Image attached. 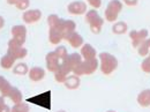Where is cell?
Wrapping results in <instances>:
<instances>
[{
    "mask_svg": "<svg viewBox=\"0 0 150 112\" xmlns=\"http://www.w3.org/2000/svg\"><path fill=\"white\" fill-rule=\"evenodd\" d=\"M99 68L104 75H110L118 68V59L109 52L99 53Z\"/></svg>",
    "mask_w": 150,
    "mask_h": 112,
    "instance_id": "6da1fadb",
    "label": "cell"
},
{
    "mask_svg": "<svg viewBox=\"0 0 150 112\" xmlns=\"http://www.w3.org/2000/svg\"><path fill=\"white\" fill-rule=\"evenodd\" d=\"M86 22L90 26V30H91L93 34L98 35L102 31V27L104 24V20H103V18L99 16L97 11H95V9L88 11L86 13Z\"/></svg>",
    "mask_w": 150,
    "mask_h": 112,
    "instance_id": "7a4b0ae2",
    "label": "cell"
},
{
    "mask_svg": "<svg viewBox=\"0 0 150 112\" xmlns=\"http://www.w3.org/2000/svg\"><path fill=\"white\" fill-rule=\"evenodd\" d=\"M99 67V61L98 59H91V60H83L74 71L73 74L81 76V75H90L95 73L97 71V68Z\"/></svg>",
    "mask_w": 150,
    "mask_h": 112,
    "instance_id": "3957f363",
    "label": "cell"
},
{
    "mask_svg": "<svg viewBox=\"0 0 150 112\" xmlns=\"http://www.w3.org/2000/svg\"><path fill=\"white\" fill-rule=\"evenodd\" d=\"M53 28H56L57 30L61 34L62 39H66L67 40L69 38V36L75 31L76 24H75L74 21H72V20L60 19L59 22H58V24H57L56 27H53ZM49 29H51V28H49Z\"/></svg>",
    "mask_w": 150,
    "mask_h": 112,
    "instance_id": "277c9868",
    "label": "cell"
},
{
    "mask_svg": "<svg viewBox=\"0 0 150 112\" xmlns=\"http://www.w3.org/2000/svg\"><path fill=\"white\" fill-rule=\"evenodd\" d=\"M122 11V2L120 0H111L105 9V20L109 22H114L117 21L120 12Z\"/></svg>",
    "mask_w": 150,
    "mask_h": 112,
    "instance_id": "5b68a950",
    "label": "cell"
},
{
    "mask_svg": "<svg viewBox=\"0 0 150 112\" xmlns=\"http://www.w3.org/2000/svg\"><path fill=\"white\" fill-rule=\"evenodd\" d=\"M28 103H34L36 105H39L44 109H47V110H51V91H45L43 94H39L36 95L34 97H30L27 99Z\"/></svg>",
    "mask_w": 150,
    "mask_h": 112,
    "instance_id": "8992f818",
    "label": "cell"
},
{
    "mask_svg": "<svg viewBox=\"0 0 150 112\" xmlns=\"http://www.w3.org/2000/svg\"><path fill=\"white\" fill-rule=\"evenodd\" d=\"M7 53L11 55L15 60L16 59H23L28 55V50L25 47H23V45H20L16 42H14L13 39H11L8 42V49H7Z\"/></svg>",
    "mask_w": 150,
    "mask_h": 112,
    "instance_id": "52a82bcc",
    "label": "cell"
},
{
    "mask_svg": "<svg viewBox=\"0 0 150 112\" xmlns=\"http://www.w3.org/2000/svg\"><path fill=\"white\" fill-rule=\"evenodd\" d=\"M12 34V39L14 42H16L20 45H23L25 43V38H27V28L22 24H16L12 28L11 30Z\"/></svg>",
    "mask_w": 150,
    "mask_h": 112,
    "instance_id": "ba28073f",
    "label": "cell"
},
{
    "mask_svg": "<svg viewBox=\"0 0 150 112\" xmlns=\"http://www.w3.org/2000/svg\"><path fill=\"white\" fill-rule=\"evenodd\" d=\"M45 62H46V68L50 72L56 73L57 71L59 69V67H60L61 60H60V58L56 53V51H52V52H49L46 55V57H45Z\"/></svg>",
    "mask_w": 150,
    "mask_h": 112,
    "instance_id": "9c48e42d",
    "label": "cell"
},
{
    "mask_svg": "<svg viewBox=\"0 0 150 112\" xmlns=\"http://www.w3.org/2000/svg\"><path fill=\"white\" fill-rule=\"evenodd\" d=\"M129 38H131L133 46L137 49L141 45V43L148 38V30L147 29L132 30L131 33H129Z\"/></svg>",
    "mask_w": 150,
    "mask_h": 112,
    "instance_id": "30bf717a",
    "label": "cell"
},
{
    "mask_svg": "<svg viewBox=\"0 0 150 112\" xmlns=\"http://www.w3.org/2000/svg\"><path fill=\"white\" fill-rule=\"evenodd\" d=\"M67 11L69 14H73V15H82V14H86L88 12L87 9V4L84 1H81V0H77V1H72L68 6H67Z\"/></svg>",
    "mask_w": 150,
    "mask_h": 112,
    "instance_id": "8fae6325",
    "label": "cell"
},
{
    "mask_svg": "<svg viewBox=\"0 0 150 112\" xmlns=\"http://www.w3.org/2000/svg\"><path fill=\"white\" fill-rule=\"evenodd\" d=\"M42 11L39 9H27L23 15H22V19L25 23L28 24H33V23H36L37 21L42 19Z\"/></svg>",
    "mask_w": 150,
    "mask_h": 112,
    "instance_id": "7c38bea8",
    "label": "cell"
},
{
    "mask_svg": "<svg viewBox=\"0 0 150 112\" xmlns=\"http://www.w3.org/2000/svg\"><path fill=\"white\" fill-rule=\"evenodd\" d=\"M80 55L82 56V58L84 60H91V59H96L97 57V52L95 50V47L91 44H83L81 46V52Z\"/></svg>",
    "mask_w": 150,
    "mask_h": 112,
    "instance_id": "4fadbf2b",
    "label": "cell"
},
{
    "mask_svg": "<svg viewBox=\"0 0 150 112\" xmlns=\"http://www.w3.org/2000/svg\"><path fill=\"white\" fill-rule=\"evenodd\" d=\"M29 79L34 82H38V81H42L44 77H45V71L44 68L42 67H33L30 71H29Z\"/></svg>",
    "mask_w": 150,
    "mask_h": 112,
    "instance_id": "5bb4252c",
    "label": "cell"
},
{
    "mask_svg": "<svg viewBox=\"0 0 150 112\" xmlns=\"http://www.w3.org/2000/svg\"><path fill=\"white\" fill-rule=\"evenodd\" d=\"M137 103L142 108H148L150 106V89H144L137 95L136 98Z\"/></svg>",
    "mask_w": 150,
    "mask_h": 112,
    "instance_id": "9a60e30c",
    "label": "cell"
},
{
    "mask_svg": "<svg viewBox=\"0 0 150 112\" xmlns=\"http://www.w3.org/2000/svg\"><path fill=\"white\" fill-rule=\"evenodd\" d=\"M12 84L9 83V81L4 77V76H0V94L2 97H8L9 93L12 90Z\"/></svg>",
    "mask_w": 150,
    "mask_h": 112,
    "instance_id": "2e32d148",
    "label": "cell"
},
{
    "mask_svg": "<svg viewBox=\"0 0 150 112\" xmlns=\"http://www.w3.org/2000/svg\"><path fill=\"white\" fill-rule=\"evenodd\" d=\"M80 83H81V80H80V76L77 75H69L67 77V80L65 81V87L67 89H71V90H74L77 89L80 87Z\"/></svg>",
    "mask_w": 150,
    "mask_h": 112,
    "instance_id": "e0dca14e",
    "label": "cell"
},
{
    "mask_svg": "<svg viewBox=\"0 0 150 112\" xmlns=\"http://www.w3.org/2000/svg\"><path fill=\"white\" fill-rule=\"evenodd\" d=\"M14 64H15V59L11 56V55H8V53H6L5 56H2L1 59H0V66L4 69H11L14 66Z\"/></svg>",
    "mask_w": 150,
    "mask_h": 112,
    "instance_id": "ac0fdd59",
    "label": "cell"
},
{
    "mask_svg": "<svg viewBox=\"0 0 150 112\" xmlns=\"http://www.w3.org/2000/svg\"><path fill=\"white\" fill-rule=\"evenodd\" d=\"M68 40V43L71 44V46L72 47H81L82 45H83V38H82V36L79 34V33H76V31H74L71 36H69V38L67 39Z\"/></svg>",
    "mask_w": 150,
    "mask_h": 112,
    "instance_id": "d6986e66",
    "label": "cell"
},
{
    "mask_svg": "<svg viewBox=\"0 0 150 112\" xmlns=\"http://www.w3.org/2000/svg\"><path fill=\"white\" fill-rule=\"evenodd\" d=\"M67 60H68V62H69V65H71V67H72V69L74 71L75 68L83 61V58H82V56L80 55V53H76V52H74V53H71V55H68V57H67Z\"/></svg>",
    "mask_w": 150,
    "mask_h": 112,
    "instance_id": "ffe728a7",
    "label": "cell"
},
{
    "mask_svg": "<svg viewBox=\"0 0 150 112\" xmlns=\"http://www.w3.org/2000/svg\"><path fill=\"white\" fill-rule=\"evenodd\" d=\"M49 40L51 44L53 45H58L61 40H62V37H61V34L57 30L56 28H51L49 30Z\"/></svg>",
    "mask_w": 150,
    "mask_h": 112,
    "instance_id": "44dd1931",
    "label": "cell"
},
{
    "mask_svg": "<svg viewBox=\"0 0 150 112\" xmlns=\"http://www.w3.org/2000/svg\"><path fill=\"white\" fill-rule=\"evenodd\" d=\"M127 23L124 22V21H119V22H115L112 27V33L113 34H117V35H122L125 33H127Z\"/></svg>",
    "mask_w": 150,
    "mask_h": 112,
    "instance_id": "7402d4cb",
    "label": "cell"
},
{
    "mask_svg": "<svg viewBox=\"0 0 150 112\" xmlns=\"http://www.w3.org/2000/svg\"><path fill=\"white\" fill-rule=\"evenodd\" d=\"M149 52H150V38H147L137 47V53L141 57H146L149 55Z\"/></svg>",
    "mask_w": 150,
    "mask_h": 112,
    "instance_id": "603a6c76",
    "label": "cell"
},
{
    "mask_svg": "<svg viewBox=\"0 0 150 112\" xmlns=\"http://www.w3.org/2000/svg\"><path fill=\"white\" fill-rule=\"evenodd\" d=\"M13 73L16 75H25L27 73H29V68H28V65L25 62H19L14 66L13 68Z\"/></svg>",
    "mask_w": 150,
    "mask_h": 112,
    "instance_id": "cb8c5ba5",
    "label": "cell"
},
{
    "mask_svg": "<svg viewBox=\"0 0 150 112\" xmlns=\"http://www.w3.org/2000/svg\"><path fill=\"white\" fill-rule=\"evenodd\" d=\"M8 97L12 99V102H13L14 104L21 103V102H22V98H23V97H22V93L20 91V89H18L16 87H13V88H12V90H11Z\"/></svg>",
    "mask_w": 150,
    "mask_h": 112,
    "instance_id": "d4e9b609",
    "label": "cell"
},
{
    "mask_svg": "<svg viewBox=\"0 0 150 112\" xmlns=\"http://www.w3.org/2000/svg\"><path fill=\"white\" fill-rule=\"evenodd\" d=\"M30 111V108L27 103H18V104H14V106L12 108V112H29Z\"/></svg>",
    "mask_w": 150,
    "mask_h": 112,
    "instance_id": "484cf974",
    "label": "cell"
},
{
    "mask_svg": "<svg viewBox=\"0 0 150 112\" xmlns=\"http://www.w3.org/2000/svg\"><path fill=\"white\" fill-rule=\"evenodd\" d=\"M56 53L58 55V57L60 58V60H65L67 57H68V53H67V49L64 46V45H59L58 47H56Z\"/></svg>",
    "mask_w": 150,
    "mask_h": 112,
    "instance_id": "4316f807",
    "label": "cell"
},
{
    "mask_svg": "<svg viewBox=\"0 0 150 112\" xmlns=\"http://www.w3.org/2000/svg\"><path fill=\"white\" fill-rule=\"evenodd\" d=\"M67 77H68V75L65 74L64 72H61L59 69L54 73V80H56L57 82H59V83H65V81L67 80Z\"/></svg>",
    "mask_w": 150,
    "mask_h": 112,
    "instance_id": "83f0119b",
    "label": "cell"
},
{
    "mask_svg": "<svg viewBox=\"0 0 150 112\" xmlns=\"http://www.w3.org/2000/svg\"><path fill=\"white\" fill-rule=\"evenodd\" d=\"M59 20H60V18H59L58 15H56V14L49 15V16H47V24H49V28L56 27L57 24H58V22H59Z\"/></svg>",
    "mask_w": 150,
    "mask_h": 112,
    "instance_id": "f1b7e54d",
    "label": "cell"
},
{
    "mask_svg": "<svg viewBox=\"0 0 150 112\" xmlns=\"http://www.w3.org/2000/svg\"><path fill=\"white\" fill-rule=\"evenodd\" d=\"M15 6L19 11H27L30 6V0H19Z\"/></svg>",
    "mask_w": 150,
    "mask_h": 112,
    "instance_id": "f546056e",
    "label": "cell"
},
{
    "mask_svg": "<svg viewBox=\"0 0 150 112\" xmlns=\"http://www.w3.org/2000/svg\"><path fill=\"white\" fill-rule=\"evenodd\" d=\"M141 69H142L144 73L150 74V57H147V58L142 61V64H141Z\"/></svg>",
    "mask_w": 150,
    "mask_h": 112,
    "instance_id": "4dcf8cb0",
    "label": "cell"
},
{
    "mask_svg": "<svg viewBox=\"0 0 150 112\" xmlns=\"http://www.w3.org/2000/svg\"><path fill=\"white\" fill-rule=\"evenodd\" d=\"M88 4L94 8V9H97L102 6V0H87Z\"/></svg>",
    "mask_w": 150,
    "mask_h": 112,
    "instance_id": "1f68e13d",
    "label": "cell"
},
{
    "mask_svg": "<svg viewBox=\"0 0 150 112\" xmlns=\"http://www.w3.org/2000/svg\"><path fill=\"white\" fill-rule=\"evenodd\" d=\"M137 1H139V0H124V2H125L127 6H131V7L136 6V5H137Z\"/></svg>",
    "mask_w": 150,
    "mask_h": 112,
    "instance_id": "d6a6232c",
    "label": "cell"
},
{
    "mask_svg": "<svg viewBox=\"0 0 150 112\" xmlns=\"http://www.w3.org/2000/svg\"><path fill=\"white\" fill-rule=\"evenodd\" d=\"M0 112H12V109L7 104H5L2 108H0Z\"/></svg>",
    "mask_w": 150,
    "mask_h": 112,
    "instance_id": "836d02e7",
    "label": "cell"
},
{
    "mask_svg": "<svg viewBox=\"0 0 150 112\" xmlns=\"http://www.w3.org/2000/svg\"><path fill=\"white\" fill-rule=\"evenodd\" d=\"M5 26V19L0 15V29H2V27Z\"/></svg>",
    "mask_w": 150,
    "mask_h": 112,
    "instance_id": "e575fe53",
    "label": "cell"
},
{
    "mask_svg": "<svg viewBox=\"0 0 150 112\" xmlns=\"http://www.w3.org/2000/svg\"><path fill=\"white\" fill-rule=\"evenodd\" d=\"M18 1H19V0H7V4H8V5H16Z\"/></svg>",
    "mask_w": 150,
    "mask_h": 112,
    "instance_id": "d590c367",
    "label": "cell"
},
{
    "mask_svg": "<svg viewBox=\"0 0 150 112\" xmlns=\"http://www.w3.org/2000/svg\"><path fill=\"white\" fill-rule=\"evenodd\" d=\"M4 105H5V99L2 96H0V108H2Z\"/></svg>",
    "mask_w": 150,
    "mask_h": 112,
    "instance_id": "8d00e7d4",
    "label": "cell"
},
{
    "mask_svg": "<svg viewBox=\"0 0 150 112\" xmlns=\"http://www.w3.org/2000/svg\"><path fill=\"white\" fill-rule=\"evenodd\" d=\"M106 112H115L114 110H109V111H106Z\"/></svg>",
    "mask_w": 150,
    "mask_h": 112,
    "instance_id": "74e56055",
    "label": "cell"
},
{
    "mask_svg": "<svg viewBox=\"0 0 150 112\" xmlns=\"http://www.w3.org/2000/svg\"><path fill=\"white\" fill-rule=\"evenodd\" d=\"M58 112H65L64 110H60V111H58Z\"/></svg>",
    "mask_w": 150,
    "mask_h": 112,
    "instance_id": "f35d334b",
    "label": "cell"
},
{
    "mask_svg": "<svg viewBox=\"0 0 150 112\" xmlns=\"http://www.w3.org/2000/svg\"><path fill=\"white\" fill-rule=\"evenodd\" d=\"M149 57H150V56H149Z\"/></svg>",
    "mask_w": 150,
    "mask_h": 112,
    "instance_id": "ab89813d",
    "label": "cell"
}]
</instances>
